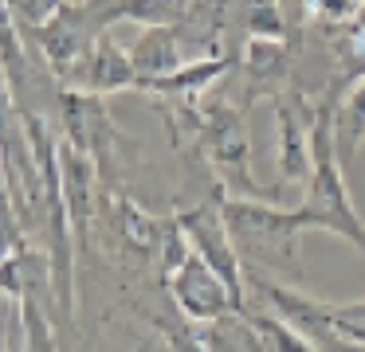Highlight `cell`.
<instances>
[{
    "mask_svg": "<svg viewBox=\"0 0 365 352\" xmlns=\"http://www.w3.org/2000/svg\"><path fill=\"white\" fill-rule=\"evenodd\" d=\"M130 59H134V67H138V82H142V78L173 75L185 63V39H181V31L169 28V23H145V31L134 39V47H130Z\"/></svg>",
    "mask_w": 365,
    "mask_h": 352,
    "instance_id": "9",
    "label": "cell"
},
{
    "mask_svg": "<svg viewBox=\"0 0 365 352\" xmlns=\"http://www.w3.org/2000/svg\"><path fill=\"white\" fill-rule=\"evenodd\" d=\"M247 294H255L259 305H267L271 313H279L283 321H291V325L307 336V344L314 352L354 348L349 336H341L338 321H334V302L307 294L302 282H287V278H271V274L247 270Z\"/></svg>",
    "mask_w": 365,
    "mask_h": 352,
    "instance_id": "4",
    "label": "cell"
},
{
    "mask_svg": "<svg viewBox=\"0 0 365 352\" xmlns=\"http://www.w3.org/2000/svg\"><path fill=\"white\" fill-rule=\"evenodd\" d=\"M192 137L200 145V156L212 169L216 184L232 196H267L252 180V137H247V117L236 102L220 98L208 102L205 110L192 114Z\"/></svg>",
    "mask_w": 365,
    "mask_h": 352,
    "instance_id": "3",
    "label": "cell"
},
{
    "mask_svg": "<svg viewBox=\"0 0 365 352\" xmlns=\"http://www.w3.org/2000/svg\"><path fill=\"white\" fill-rule=\"evenodd\" d=\"M357 0H310V16L314 20H346L354 16Z\"/></svg>",
    "mask_w": 365,
    "mask_h": 352,
    "instance_id": "17",
    "label": "cell"
},
{
    "mask_svg": "<svg viewBox=\"0 0 365 352\" xmlns=\"http://www.w3.org/2000/svg\"><path fill=\"white\" fill-rule=\"evenodd\" d=\"M224 219L247 270L302 282V235L310 231V223L299 203L283 208V203H271L267 196L224 192Z\"/></svg>",
    "mask_w": 365,
    "mask_h": 352,
    "instance_id": "1",
    "label": "cell"
},
{
    "mask_svg": "<svg viewBox=\"0 0 365 352\" xmlns=\"http://www.w3.org/2000/svg\"><path fill=\"white\" fill-rule=\"evenodd\" d=\"M247 28H252V36H267V39L287 36L283 12H279L275 0H252V4H247Z\"/></svg>",
    "mask_w": 365,
    "mask_h": 352,
    "instance_id": "15",
    "label": "cell"
},
{
    "mask_svg": "<svg viewBox=\"0 0 365 352\" xmlns=\"http://www.w3.org/2000/svg\"><path fill=\"white\" fill-rule=\"evenodd\" d=\"M232 59L220 51L212 55H200V59H185L173 75H161V78H142L138 90H150L158 98H197L205 86H212L220 75H228Z\"/></svg>",
    "mask_w": 365,
    "mask_h": 352,
    "instance_id": "10",
    "label": "cell"
},
{
    "mask_svg": "<svg viewBox=\"0 0 365 352\" xmlns=\"http://www.w3.org/2000/svg\"><path fill=\"white\" fill-rule=\"evenodd\" d=\"M177 219H181L192 250H197V255L232 286V294L247 305V266L236 250L228 219H224V188H212L208 200H197V203H189V208H181Z\"/></svg>",
    "mask_w": 365,
    "mask_h": 352,
    "instance_id": "5",
    "label": "cell"
},
{
    "mask_svg": "<svg viewBox=\"0 0 365 352\" xmlns=\"http://www.w3.org/2000/svg\"><path fill=\"white\" fill-rule=\"evenodd\" d=\"M244 67L259 82H279L287 75V67H291V51L283 47V39L252 36V43L244 47Z\"/></svg>",
    "mask_w": 365,
    "mask_h": 352,
    "instance_id": "13",
    "label": "cell"
},
{
    "mask_svg": "<svg viewBox=\"0 0 365 352\" xmlns=\"http://www.w3.org/2000/svg\"><path fill=\"white\" fill-rule=\"evenodd\" d=\"M247 309H228L220 317L205 321V329H200V348H208V352H263L259 329H255Z\"/></svg>",
    "mask_w": 365,
    "mask_h": 352,
    "instance_id": "11",
    "label": "cell"
},
{
    "mask_svg": "<svg viewBox=\"0 0 365 352\" xmlns=\"http://www.w3.org/2000/svg\"><path fill=\"white\" fill-rule=\"evenodd\" d=\"M56 82L71 86V90H87V94H118V90L138 86V67L126 47H118L103 31Z\"/></svg>",
    "mask_w": 365,
    "mask_h": 352,
    "instance_id": "8",
    "label": "cell"
},
{
    "mask_svg": "<svg viewBox=\"0 0 365 352\" xmlns=\"http://www.w3.org/2000/svg\"><path fill=\"white\" fill-rule=\"evenodd\" d=\"M334 90L314 106V122H310V180L302 188L299 211L307 215L310 231H330L338 239L354 242L357 250H365V223L357 215L354 200H349L346 176H341L338 161V129H334Z\"/></svg>",
    "mask_w": 365,
    "mask_h": 352,
    "instance_id": "2",
    "label": "cell"
},
{
    "mask_svg": "<svg viewBox=\"0 0 365 352\" xmlns=\"http://www.w3.org/2000/svg\"><path fill=\"white\" fill-rule=\"evenodd\" d=\"M334 129H338V149H346V153L361 149V141H365V70L334 102Z\"/></svg>",
    "mask_w": 365,
    "mask_h": 352,
    "instance_id": "12",
    "label": "cell"
},
{
    "mask_svg": "<svg viewBox=\"0 0 365 352\" xmlns=\"http://www.w3.org/2000/svg\"><path fill=\"white\" fill-rule=\"evenodd\" d=\"M310 122H314V110L307 114V98L299 90L275 98V172H279L275 196H283L287 188H307L310 164H314Z\"/></svg>",
    "mask_w": 365,
    "mask_h": 352,
    "instance_id": "6",
    "label": "cell"
},
{
    "mask_svg": "<svg viewBox=\"0 0 365 352\" xmlns=\"http://www.w3.org/2000/svg\"><path fill=\"white\" fill-rule=\"evenodd\" d=\"M334 321H338L341 336H349L354 348H365V297H354V302H334Z\"/></svg>",
    "mask_w": 365,
    "mask_h": 352,
    "instance_id": "16",
    "label": "cell"
},
{
    "mask_svg": "<svg viewBox=\"0 0 365 352\" xmlns=\"http://www.w3.org/2000/svg\"><path fill=\"white\" fill-rule=\"evenodd\" d=\"M255 321V329H259V341H263V352H314L307 344V336L299 333V329L291 325V321H283L279 313H271L267 305H259V309H247Z\"/></svg>",
    "mask_w": 365,
    "mask_h": 352,
    "instance_id": "14",
    "label": "cell"
},
{
    "mask_svg": "<svg viewBox=\"0 0 365 352\" xmlns=\"http://www.w3.org/2000/svg\"><path fill=\"white\" fill-rule=\"evenodd\" d=\"M165 286H169V302H173L185 317L197 321V325H205V321L220 317V313H228V309H247V305L232 294L228 282H224L197 250L169 274Z\"/></svg>",
    "mask_w": 365,
    "mask_h": 352,
    "instance_id": "7",
    "label": "cell"
}]
</instances>
